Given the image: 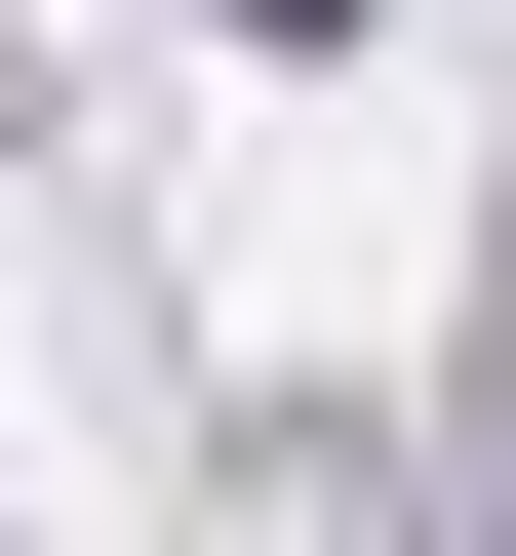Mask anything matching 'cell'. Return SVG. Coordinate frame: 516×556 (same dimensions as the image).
Returning <instances> with one entry per match:
<instances>
[{
    "label": "cell",
    "mask_w": 516,
    "mask_h": 556,
    "mask_svg": "<svg viewBox=\"0 0 516 556\" xmlns=\"http://www.w3.org/2000/svg\"><path fill=\"white\" fill-rule=\"evenodd\" d=\"M239 40H357V0H239Z\"/></svg>",
    "instance_id": "cell-1"
}]
</instances>
